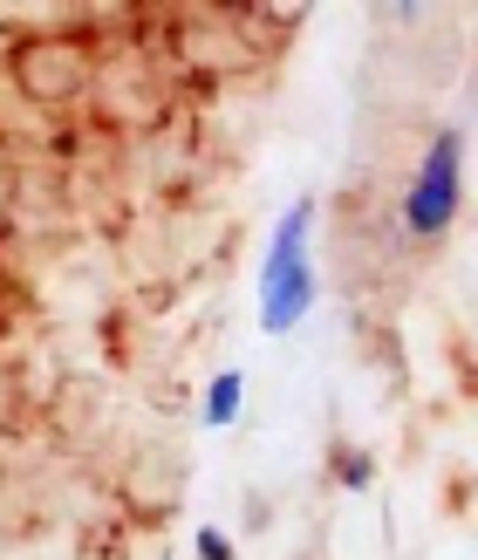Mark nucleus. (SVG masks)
Returning <instances> with one entry per match:
<instances>
[{
	"mask_svg": "<svg viewBox=\"0 0 478 560\" xmlns=\"http://www.w3.org/2000/svg\"><path fill=\"white\" fill-rule=\"evenodd\" d=\"M96 48L82 42V27H42V35H14L8 42V82L35 103V109H75L82 96L96 90Z\"/></svg>",
	"mask_w": 478,
	"mask_h": 560,
	"instance_id": "nucleus-1",
	"label": "nucleus"
},
{
	"mask_svg": "<svg viewBox=\"0 0 478 560\" xmlns=\"http://www.w3.org/2000/svg\"><path fill=\"white\" fill-rule=\"evenodd\" d=\"M307 233H315V206L294 199L280 212V226L267 240V260H260V328L267 335H288L307 322V307L322 294V273L307 260Z\"/></svg>",
	"mask_w": 478,
	"mask_h": 560,
	"instance_id": "nucleus-2",
	"label": "nucleus"
},
{
	"mask_svg": "<svg viewBox=\"0 0 478 560\" xmlns=\"http://www.w3.org/2000/svg\"><path fill=\"white\" fill-rule=\"evenodd\" d=\"M458 206H465V130H438L424 144V164H417L410 191H404L410 246H438L458 226Z\"/></svg>",
	"mask_w": 478,
	"mask_h": 560,
	"instance_id": "nucleus-3",
	"label": "nucleus"
},
{
	"mask_svg": "<svg viewBox=\"0 0 478 560\" xmlns=\"http://www.w3.org/2000/svg\"><path fill=\"white\" fill-rule=\"evenodd\" d=\"M240 397H246V376H240V370H219V376L206 383V424L226 431L233 417H240Z\"/></svg>",
	"mask_w": 478,
	"mask_h": 560,
	"instance_id": "nucleus-4",
	"label": "nucleus"
},
{
	"mask_svg": "<svg viewBox=\"0 0 478 560\" xmlns=\"http://www.w3.org/2000/svg\"><path fill=\"white\" fill-rule=\"evenodd\" d=\"M335 471H342V486H349V492H362V486L376 479V465H370V452H342V465H335Z\"/></svg>",
	"mask_w": 478,
	"mask_h": 560,
	"instance_id": "nucleus-5",
	"label": "nucleus"
},
{
	"mask_svg": "<svg viewBox=\"0 0 478 560\" xmlns=\"http://www.w3.org/2000/svg\"><path fill=\"white\" fill-rule=\"evenodd\" d=\"M199 560H233V540L219 526H199Z\"/></svg>",
	"mask_w": 478,
	"mask_h": 560,
	"instance_id": "nucleus-6",
	"label": "nucleus"
}]
</instances>
